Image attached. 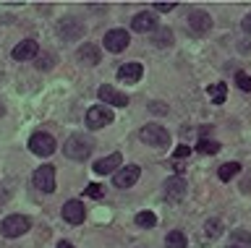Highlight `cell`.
I'll return each instance as SVG.
<instances>
[{"label": "cell", "instance_id": "cell-1", "mask_svg": "<svg viewBox=\"0 0 251 248\" xmlns=\"http://www.w3.org/2000/svg\"><path fill=\"white\" fill-rule=\"evenodd\" d=\"M139 136H141V141L149 144V146H168V144H170L168 128L160 126V123H149V126H144Z\"/></svg>", "mask_w": 251, "mask_h": 248}, {"label": "cell", "instance_id": "cell-2", "mask_svg": "<svg viewBox=\"0 0 251 248\" xmlns=\"http://www.w3.org/2000/svg\"><path fill=\"white\" fill-rule=\"evenodd\" d=\"M92 141L89 138H84V136H71L66 144H63V152H66V157L71 159H86L92 154Z\"/></svg>", "mask_w": 251, "mask_h": 248}, {"label": "cell", "instance_id": "cell-3", "mask_svg": "<svg viewBox=\"0 0 251 248\" xmlns=\"http://www.w3.org/2000/svg\"><path fill=\"white\" fill-rule=\"evenodd\" d=\"M29 227H31V222H29V217H24V214H11L0 222V232H3L5 238H19Z\"/></svg>", "mask_w": 251, "mask_h": 248}, {"label": "cell", "instance_id": "cell-4", "mask_svg": "<svg viewBox=\"0 0 251 248\" xmlns=\"http://www.w3.org/2000/svg\"><path fill=\"white\" fill-rule=\"evenodd\" d=\"M113 120H115V115H113V110H110L107 105H94V107L86 110V126H89L92 131L107 126V123H113Z\"/></svg>", "mask_w": 251, "mask_h": 248}, {"label": "cell", "instance_id": "cell-5", "mask_svg": "<svg viewBox=\"0 0 251 248\" xmlns=\"http://www.w3.org/2000/svg\"><path fill=\"white\" fill-rule=\"evenodd\" d=\"M29 149L37 154V157H50V154L58 149V144H55V138L50 134H45V131H39L29 138Z\"/></svg>", "mask_w": 251, "mask_h": 248}, {"label": "cell", "instance_id": "cell-6", "mask_svg": "<svg viewBox=\"0 0 251 248\" xmlns=\"http://www.w3.org/2000/svg\"><path fill=\"white\" fill-rule=\"evenodd\" d=\"M31 183H34V188H39V191L52 193V191H55V167H52V165L37 167L34 175H31Z\"/></svg>", "mask_w": 251, "mask_h": 248}, {"label": "cell", "instance_id": "cell-7", "mask_svg": "<svg viewBox=\"0 0 251 248\" xmlns=\"http://www.w3.org/2000/svg\"><path fill=\"white\" fill-rule=\"evenodd\" d=\"M209 29H212L209 13H204V11H191L188 13V32H191L194 37H204Z\"/></svg>", "mask_w": 251, "mask_h": 248}, {"label": "cell", "instance_id": "cell-8", "mask_svg": "<svg viewBox=\"0 0 251 248\" xmlns=\"http://www.w3.org/2000/svg\"><path fill=\"white\" fill-rule=\"evenodd\" d=\"M128 32L126 29H110V32L105 34V50L110 52H123L126 47H128Z\"/></svg>", "mask_w": 251, "mask_h": 248}, {"label": "cell", "instance_id": "cell-9", "mask_svg": "<svg viewBox=\"0 0 251 248\" xmlns=\"http://www.w3.org/2000/svg\"><path fill=\"white\" fill-rule=\"evenodd\" d=\"M139 175H141V167L139 165H126V167H121L115 173L113 185H118V188H131V185L139 180Z\"/></svg>", "mask_w": 251, "mask_h": 248}, {"label": "cell", "instance_id": "cell-10", "mask_svg": "<svg viewBox=\"0 0 251 248\" xmlns=\"http://www.w3.org/2000/svg\"><path fill=\"white\" fill-rule=\"evenodd\" d=\"M183 196H186V180L183 178L180 175L168 178V180H165V199H168L170 204H178Z\"/></svg>", "mask_w": 251, "mask_h": 248}, {"label": "cell", "instance_id": "cell-11", "mask_svg": "<svg viewBox=\"0 0 251 248\" xmlns=\"http://www.w3.org/2000/svg\"><path fill=\"white\" fill-rule=\"evenodd\" d=\"M97 94H100L102 102H107V105H113V107H126V105L131 102V99L126 97L123 91H118L115 87H110V84H105V87H100Z\"/></svg>", "mask_w": 251, "mask_h": 248}, {"label": "cell", "instance_id": "cell-12", "mask_svg": "<svg viewBox=\"0 0 251 248\" xmlns=\"http://www.w3.org/2000/svg\"><path fill=\"white\" fill-rule=\"evenodd\" d=\"M84 204L81 201H76V199H71L63 204V220H66L68 225H81L84 222Z\"/></svg>", "mask_w": 251, "mask_h": 248}, {"label": "cell", "instance_id": "cell-13", "mask_svg": "<svg viewBox=\"0 0 251 248\" xmlns=\"http://www.w3.org/2000/svg\"><path fill=\"white\" fill-rule=\"evenodd\" d=\"M123 162V157L118 152H113V154H107V157H102V159H97L92 165V170L97 175H107V173H118V165Z\"/></svg>", "mask_w": 251, "mask_h": 248}, {"label": "cell", "instance_id": "cell-14", "mask_svg": "<svg viewBox=\"0 0 251 248\" xmlns=\"http://www.w3.org/2000/svg\"><path fill=\"white\" fill-rule=\"evenodd\" d=\"M39 52V45L34 40H21L13 47V60H31Z\"/></svg>", "mask_w": 251, "mask_h": 248}, {"label": "cell", "instance_id": "cell-15", "mask_svg": "<svg viewBox=\"0 0 251 248\" xmlns=\"http://www.w3.org/2000/svg\"><path fill=\"white\" fill-rule=\"evenodd\" d=\"M141 73H144L141 63H126V66L118 68V79L126 81V84H136L141 79Z\"/></svg>", "mask_w": 251, "mask_h": 248}, {"label": "cell", "instance_id": "cell-16", "mask_svg": "<svg viewBox=\"0 0 251 248\" xmlns=\"http://www.w3.org/2000/svg\"><path fill=\"white\" fill-rule=\"evenodd\" d=\"M154 26H157V19H154V13H136L133 16V32H141V34H147V32H154Z\"/></svg>", "mask_w": 251, "mask_h": 248}, {"label": "cell", "instance_id": "cell-17", "mask_svg": "<svg viewBox=\"0 0 251 248\" xmlns=\"http://www.w3.org/2000/svg\"><path fill=\"white\" fill-rule=\"evenodd\" d=\"M60 34H63V40H78L84 34V24L76 19H66L60 24Z\"/></svg>", "mask_w": 251, "mask_h": 248}, {"label": "cell", "instance_id": "cell-18", "mask_svg": "<svg viewBox=\"0 0 251 248\" xmlns=\"http://www.w3.org/2000/svg\"><path fill=\"white\" fill-rule=\"evenodd\" d=\"M78 60H84L86 66H97L100 63V50L94 47V45H81V47H78Z\"/></svg>", "mask_w": 251, "mask_h": 248}, {"label": "cell", "instance_id": "cell-19", "mask_svg": "<svg viewBox=\"0 0 251 248\" xmlns=\"http://www.w3.org/2000/svg\"><path fill=\"white\" fill-rule=\"evenodd\" d=\"M230 246L233 248H251V232L249 230H233L230 232Z\"/></svg>", "mask_w": 251, "mask_h": 248}, {"label": "cell", "instance_id": "cell-20", "mask_svg": "<svg viewBox=\"0 0 251 248\" xmlns=\"http://www.w3.org/2000/svg\"><path fill=\"white\" fill-rule=\"evenodd\" d=\"M207 94H209V99L215 105H223L225 97H227V87L223 81H217V84H212V87H207Z\"/></svg>", "mask_w": 251, "mask_h": 248}, {"label": "cell", "instance_id": "cell-21", "mask_svg": "<svg viewBox=\"0 0 251 248\" xmlns=\"http://www.w3.org/2000/svg\"><path fill=\"white\" fill-rule=\"evenodd\" d=\"M238 173H241V165H238V162H225V165H220L217 178H220V180H230V178H235Z\"/></svg>", "mask_w": 251, "mask_h": 248}, {"label": "cell", "instance_id": "cell-22", "mask_svg": "<svg viewBox=\"0 0 251 248\" xmlns=\"http://www.w3.org/2000/svg\"><path fill=\"white\" fill-rule=\"evenodd\" d=\"M165 248H186V235L180 230L168 232V238H165Z\"/></svg>", "mask_w": 251, "mask_h": 248}, {"label": "cell", "instance_id": "cell-23", "mask_svg": "<svg viewBox=\"0 0 251 248\" xmlns=\"http://www.w3.org/2000/svg\"><path fill=\"white\" fill-rule=\"evenodd\" d=\"M154 45L157 47H170L173 45V32L170 29H157L154 32Z\"/></svg>", "mask_w": 251, "mask_h": 248}, {"label": "cell", "instance_id": "cell-24", "mask_svg": "<svg viewBox=\"0 0 251 248\" xmlns=\"http://www.w3.org/2000/svg\"><path fill=\"white\" fill-rule=\"evenodd\" d=\"M196 149H199L201 154H217L220 152V141H215V138H201V141L196 144Z\"/></svg>", "mask_w": 251, "mask_h": 248}, {"label": "cell", "instance_id": "cell-25", "mask_svg": "<svg viewBox=\"0 0 251 248\" xmlns=\"http://www.w3.org/2000/svg\"><path fill=\"white\" fill-rule=\"evenodd\" d=\"M133 222H136L139 227H154V225H157V217H154V212H139Z\"/></svg>", "mask_w": 251, "mask_h": 248}, {"label": "cell", "instance_id": "cell-26", "mask_svg": "<svg viewBox=\"0 0 251 248\" xmlns=\"http://www.w3.org/2000/svg\"><path fill=\"white\" fill-rule=\"evenodd\" d=\"M204 232H207V238H217L220 232H223V225H220V220H207Z\"/></svg>", "mask_w": 251, "mask_h": 248}, {"label": "cell", "instance_id": "cell-27", "mask_svg": "<svg viewBox=\"0 0 251 248\" xmlns=\"http://www.w3.org/2000/svg\"><path fill=\"white\" fill-rule=\"evenodd\" d=\"M235 84H238V89H243V91H251V76H249V73L238 71V73H235Z\"/></svg>", "mask_w": 251, "mask_h": 248}, {"label": "cell", "instance_id": "cell-28", "mask_svg": "<svg viewBox=\"0 0 251 248\" xmlns=\"http://www.w3.org/2000/svg\"><path fill=\"white\" fill-rule=\"evenodd\" d=\"M86 196L89 199H102V193H105V188H102V185H97V183H92V185H86Z\"/></svg>", "mask_w": 251, "mask_h": 248}, {"label": "cell", "instance_id": "cell-29", "mask_svg": "<svg viewBox=\"0 0 251 248\" xmlns=\"http://www.w3.org/2000/svg\"><path fill=\"white\" fill-rule=\"evenodd\" d=\"M188 154H191V146L188 144H180V146H176V152H173V159H183V157H188Z\"/></svg>", "mask_w": 251, "mask_h": 248}, {"label": "cell", "instance_id": "cell-30", "mask_svg": "<svg viewBox=\"0 0 251 248\" xmlns=\"http://www.w3.org/2000/svg\"><path fill=\"white\" fill-rule=\"evenodd\" d=\"M173 8H176V3H154V11H160V13H170Z\"/></svg>", "mask_w": 251, "mask_h": 248}, {"label": "cell", "instance_id": "cell-31", "mask_svg": "<svg viewBox=\"0 0 251 248\" xmlns=\"http://www.w3.org/2000/svg\"><path fill=\"white\" fill-rule=\"evenodd\" d=\"M241 26H243V32H246V34H251V13L241 21Z\"/></svg>", "mask_w": 251, "mask_h": 248}, {"label": "cell", "instance_id": "cell-32", "mask_svg": "<svg viewBox=\"0 0 251 248\" xmlns=\"http://www.w3.org/2000/svg\"><path fill=\"white\" fill-rule=\"evenodd\" d=\"M37 66H39V68H50V66H52V55H47L45 63H37Z\"/></svg>", "mask_w": 251, "mask_h": 248}, {"label": "cell", "instance_id": "cell-33", "mask_svg": "<svg viewBox=\"0 0 251 248\" xmlns=\"http://www.w3.org/2000/svg\"><path fill=\"white\" fill-rule=\"evenodd\" d=\"M58 248H74V243H68V240H60Z\"/></svg>", "mask_w": 251, "mask_h": 248}, {"label": "cell", "instance_id": "cell-34", "mask_svg": "<svg viewBox=\"0 0 251 248\" xmlns=\"http://www.w3.org/2000/svg\"><path fill=\"white\" fill-rule=\"evenodd\" d=\"M0 115H3V105H0Z\"/></svg>", "mask_w": 251, "mask_h": 248}]
</instances>
